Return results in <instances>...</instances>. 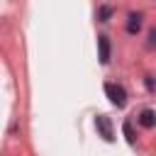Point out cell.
<instances>
[{
	"label": "cell",
	"mask_w": 156,
	"mask_h": 156,
	"mask_svg": "<svg viewBox=\"0 0 156 156\" xmlns=\"http://www.w3.org/2000/svg\"><path fill=\"white\" fill-rule=\"evenodd\" d=\"M105 93H107V98L112 100V105L124 107V102H127V90H124L122 85H117V83H105Z\"/></svg>",
	"instance_id": "6da1fadb"
},
{
	"label": "cell",
	"mask_w": 156,
	"mask_h": 156,
	"mask_svg": "<svg viewBox=\"0 0 156 156\" xmlns=\"http://www.w3.org/2000/svg\"><path fill=\"white\" fill-rule=\"evenodd\" d=\"M95 127H98V132H100V136H102L105 141H112V139H115V136H112V122H110L107 115H98V117H95Z\"/></svg>",
	"instance_id": "7a4b0ae2"
},
{
	"label": "cell",
	"mask_w": 156,
	"mask_h": 156,
	"mask_svg": "<svg viewBox=\"0 0 156 156\" xmlns=\"http://www.w3.org/2000/svg\"><path fill=\"white\" fill-rule=\"evenodd\" d=\"M136 119H139V124H141V127H146V129L156 127V112H154V110H141Z\"/></svg>",
	"instance_id": "3957f363"
},
{
	"label": "cell",
	"mask_w": 156,
	"mask_h": 156,
	"mask_svg": "<svg viewBox=\"0 0 156 156\" xmlns=\"http://www.w3.org/2000/svg\"><path fill=\"white\" fill-rule=\"evenodd\" d=\"M98 49H100V63H107L110 61V39L105 34L98 37Z\"/></svg>",
	"instance_id": "277c9868"
},
{
	"label": "cell",
	"mask_w": 156,
	"mask_h": 156,
	"mask_svg": "<svg viewBox=\"0 0 156 156\" xmlns=\"http://www.w3.org/2000/svg\"><path fill=\"white\" fill-rule=\"evenodd\" d=\"M139 27H141V15H129V22H127V32L129 34H136L139 32Z\"/></svg>",
	"instance_id": "5b68a950"
},
{
	"label": "cell",
	"mask_w": 156,
	"mask_h": 156,
	"mask_svg": "<svg viewBox=\"0 0 156 156\" xmlns=\"http://www.w3.org/2000/svg\"><path fill=\"white\" fill-rule=\"evenodd\" d=\"M122 129H124V136H127V141H129V144H134V139H136V136H134V129H132V124H129V122H124V127H122Z\"/></svg>",
	"instance_id": "8992f818"
},
{
	"label": "cell",
	"mask_w": 156,
	"mask_h": 156,
	"mask_svg": "<svg viewBox=\"0 0 156 156\" xmlns=\"http://www.w3.org/2000/svg\"><path fill=\"white\" fill-rule=\"evenodd\" d=\"M110 15H112V7H100V15L98 17H100V22H107Z\"/></svg>",
	"instance_id": "52a82bcc"
},
{
	"label": "cell",
	"mask_w": 156,
	"mask_h": 156,
	"mask_svg": "<svg viewBox=\"0 0 156 156\" xmlns=\"http://www.w3.org/2000/svg\"><path fill=\"white\" fill-rule=\"evenodd\" d=\"M146 88H149V90H156V83H154L151 76H146Z\"/></svg>",
	"instance_id": "ba28073f"
},
{
	"label": "cell",
	"mask_w": 156,
	"mask_h": 156,
	"mask_svg": "<svg viewBox=\"0 0 156 156\" xmlns=\"http://www.w3.org/2000/svg\"><path fill=\"white\" fill-rule=\"evenodd\" d=\"M151 44H156V27H154V32H151Z\"/></svg>",
	"instance_id": "9c48e42d"
}]
</instances>
